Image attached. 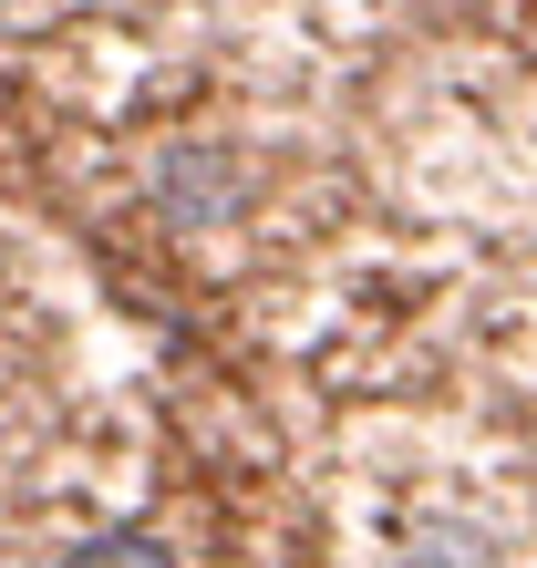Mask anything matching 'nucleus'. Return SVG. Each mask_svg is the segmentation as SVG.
<instances>
[{
    "label": "nucleus",
    "mask_w": 537,
    "mask_h": 568,
    "mask_svg": "<svg viewBox=\"0 0 537 568\" xmlns=\"http://www.w3.org/2000/svg\"><path fill=\"white\" fill-rule=\"evenodd\" d=\"M155 196H165L176 217H227L249 186L227 176V155H165V165H155Z\"/></svg>",
    "instance_id": "f257e3e1"
},
{
    "label": "nucleus",
    "mask_w": 537,
    "mask_h": 568,
    "mask_svg": "<svg viewBox=\"0 0 537 568\" xmlns=\"http://www.w3.org/2000/svg\"><path fill=\"white\" fill-rule=\"evenodd\" d=\"M403 568H496V538H486L476 517H445V507H434V517L403 527Z\"/></svg>",
    "instance_id": "f03ea898"
},
{
    "label": "nucleus",
    "mask_w": 537,
    "mask_h": 568,
    "mask_svg": "<svg viewBox=\"0 0 537 568\" xmlns=\"http://www.w3.org/2000/svg\"><path fill=\"white\" fill-rule=\"evenodd\" d=\"M62 568H176V548L145 538V527H104V538H83Z\"/></svg>",
    "instance_id": "7ed1b4c3"
}]
</instances>
